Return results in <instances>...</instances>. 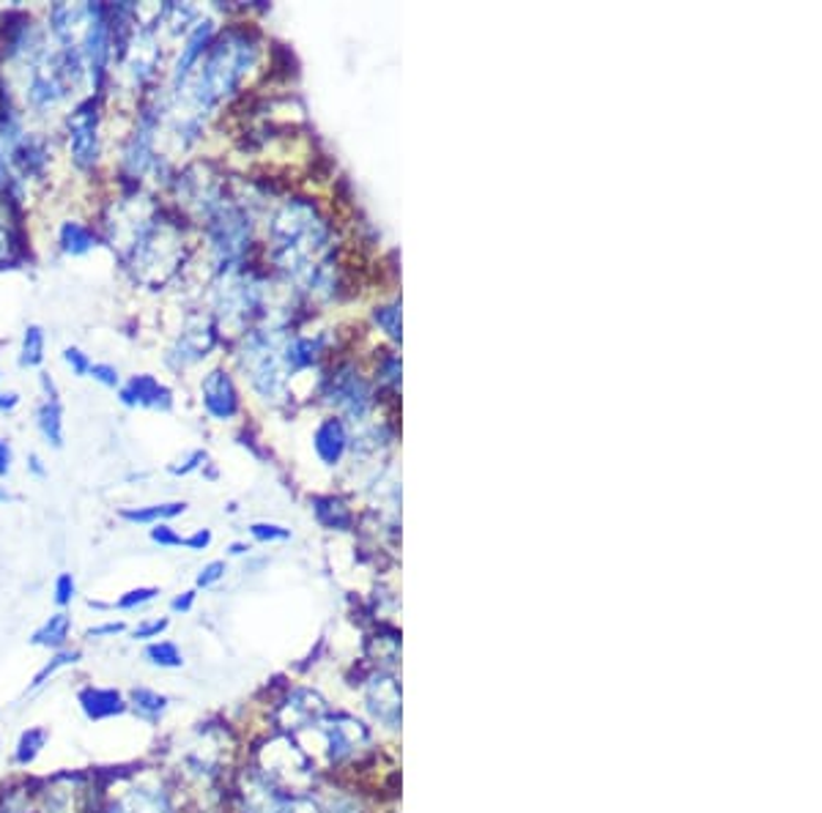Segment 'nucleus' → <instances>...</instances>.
<instances>
[{"instance_id": "40", "label": "nucleus", "mask_w": 822, "mask_h": 813, "mask_svg": "<svg viewBox=\"0 0 822 813\" xmlns=\"http://www.w3.org/2000/svg\"><path fill=\"white\" fill-rule=\"evenodd\" d=\"M378 326H384V332L389 334L393 340H400V310L398 308H378L373 313Z\"/></svg>"}, {"instance_id": "6", "label": "nucleus", "mask_w": 822, "mask_h": 813, "mask_svg": "<svg viewBox=\"0 0 822 813\" xmlns=\"http://www.w3.org/2000/svg\"><path fill=\"white\" fill-rule=\"evenodd\" d=\"M80 55H83L85 74H89L91 94L102 96L105 94V85L111 83L113 66L111 9H107V3H89L85 31L83 39H80Z\"/></svg>"}, {"instance_id": "4", "label": "nucleus", "mask_w": 822, "mask_h": 813, "mask_svg": "<svg viewBox=\"0 0 822 813\" xmlns=\"http://www.w3.org/2000/svg\"><path fill=\"white\" fill-rule=\"evenodd\" d=\"M204 233L215 256L217 271L228 274L241 263L252 241L250 215L236 200L220 198V204L204 217Z\"/></svg>"}, {"instance_id": "21", "label": "nucleus", "mask_w": 822, "mask_h": 813, "mask_svg": "<svg viewBox=\"0 0 822 813\" xmlns=\"http://www.w3.org/2000/svg\"><path fill=\"white\" fill-rule=\"evenodd\" d=\"M0 813H48L39 798V781H14L0 789Z\"/></svg>"}, {"instance_id": "15", "label": "nucleus", "mask_w": 822, "mask_h": 813, "mask_svg": "<svg viewBox=\"0 0 822 813\" xmlns=\"http://www.w3.org/2000/svg\"><path fill=\"white\" fill-rule=\"evenodd\" d=\"M77 705L89 720H111L129 712L126 696L116 688H100V685H85L77 690Z\"/></svg>"}, {"instance_id": "14", "label": "nucleus", "mask_w": 822, "mask_h": 813, "mask_svg": "<svg viewBox=\"0 0 822 813\" xmlns=\"http://www.w3.org/2000/svg\"><path fill=\"white\" fill-rule=\"evenodd\" d=\"M118 403L124 408L168 414L174 408V389L165 386L159 378L141 373V376H129L126 384L118 386Z\"/></svg>"}, {"instance_id": "8", "label": "nucleus", "mask_w": 822, "mask_h": 813, "mask_svg": "<svg viewBox=\"0 0 822 813\" xmlns=\"http://www.w3.org/2000/svg\"><path fill=\"white\" fill-rule=\"evenodd\" d=\"M315 731L324 740V753L330 759V764H346L352 761L356 753L365 746H371V734H367L365 726L352 715H326Z\"/></svg>"}, {"instance_id": "30", "label": "nucleus", "mask_w": 822, "mask_h": 813, "mask_svg": "<svg viewBox=\"0 0 822 813\" xmlns=\"http://www.w3.org/2000/svg\"><path fill=\"white\" fill-rule=\"evenodd\" d=\"M170 627L168 616H152V619H141L135 627H129L132 642H157L165 630Z\"/></svg>"}, {"instance_id": "7", "label": "nucleus", "mask_w": 822, "mask_h": 813, "mask_svg": "<svg viewBox=\"0 0 822 813\" xmlns=\"http://www.w3.org/2000/svg\"><path fill=\"white\" fill-rule=\"evenodd\" d=\"M217 340H220V332H217L215 321L204 319V315H193V319H187V324L178 329L174 345L165 354V362L174 371H187V367L198 365L215 351Z\"/></svg>"}, {"instance_id": "5", "label": "nucleus", "mask_w": 822, "mask_h": 813, "mask_svg": "<svg viewBox=\"0 0 822 813\" xmlns=\"http://www.w3.org/2000/svg\"><path fill=\"white\" fill-rule=\"evenodd\" d=\"M63 135H66L69 163L80 173H96L102 165V96H85L63 115Z\"/></svg>"}, {"instance_id": "32", "label": "nucleus", "mask_w": 822, "mask_h": 813, "mask_svg": "<svg viewBox=\"0 0 822 813\" xmlns=\"http://www.w3.org/2000/svg\"><path fill=\"white\" fill-rule=\"evenodd\" d=\"M206 449H189L187 455H181V458H176L174 463H168V475L170 477H189L193 471L204 469L206 466Z\"/></svg>"}, {"instance_id": "19", "label": "nucleus", "mask_w": 822, "mask_h": 813, "mask_svg": "<svg viewBox=\"0 0 822 813\" xmlns=\"http://www.w3.org/2000/svg\"><path fill=\"white\" fill-rule=\"evenodd\" d=\"M126 707H129V712L135 715L137 720H143L146 726H159V720L168 715L170 699L165 694H159V690L137 685V688H132L129 694H126Z\"/></svg>"}, {"instance_id": "44", "label": "nucleus", "mask_w": 822, "mask_h": 813, "mask_svg": "<svg viewBox=\"0 0 822 813\" xmlns=\"http://www.w3.org/2000/svg\"><path fill=\"white\" fill-rule=\"evenodd\" d=\"M25 469H28V475L37 477V480H48V477H50L48 463H44V458L39 452H28Z\"/></svg>"}, {"instance_id": "18", "label": "nucleus", "mask_w": 822, "mask_h": 813, "mask_svg": "<svg viewBox=\"0 0 822 813\" xmlns=\"http://www.w3.org/2000/svg\"><path fill=\"white\" fill-rule=\"evenodd\" d=\"M346 447H348V434L341 417H326L324 423L315 428L313 449L324 466L341 463L343 455H346Z\"/></svg>"}, {"instance_id": "25", "label": "nucleus", "mask_w": 822, "mask_h": 813, "mask_svg": "<svg viewBox=\"0 0 822 813\" xmlns=\"http://www.w3.org/2000/svg\"><path fill=\"white\" fill-rule=\"evenodd\" d=\"M80 660H83V649H77V647H66V649L53 652V657H50V660L44 663V666L39 668L37 674H33L31 685H28V694H37V690H42L44 685H48L50 679L55 677V674H61L63 668L77 666Z\"/></svg>"}, {"instance_id": "27", "label": "nucleus", "mask_w": 822, "mask_h": 813, "mask_svg": "<svg viewBox=\"0 0 822 813\" xmlns=\"http://www.w3.org/2000/svg\"><path fill=\"white\" fill-rule=\"evenodd\" d=\"M313 512L321 527L326 529H341L343 532V529L352 527V510L341 499H335V496H315Z\"/></svg>"}, {"instance_id": "13", "label": "nucleus", "mask_w": 822, "mask_h": 813, "mask_svg": "<svg viewBox=\"0 0 822 813\" xmlns=\"http://www.w3.org/2000/svg\"><path fill=\"white\" fill-rule=\"evenodd\" d=\"M326 400L337 408L341 414H346L348 419H365L371 411V389H367L365 378L352 367H341V371L332 373L330 389H326Z\"/></svg>"}, {"instance_id": "10", "label": "nucleus", "mask_w": 822, "mask_h": 813, "mask_svg": "<svg viewBox=\"0 0 822 813\" xmlns=\"http://www.w3.org/2000/svg\"><path fill=\"white\" fill-rule=\"evenodd\" d=\"M326 715H330V707H326V701L321 699L315 690L294 688L278 701L274 723H278V729L283 731V734L299 737L302 731L315 729Z\"/></svg>"}, {"instance_id": "49", "label": "nucleus", "mask_w": 822, "mask_h": 813, "mask_svg": "<svg viewBox=\"0 0 822 813\" xmlns=\"http://www.w3.org/2000/svg\"><path fill=\"white\" fill-rule=\"evenodd\" d=\"M11 499H14V496H11V490L6 486H0V504H9Z\"/></svg>"}, {"instance_id": "33", "label": "nucleus", "mask_w": 822, "mask_h": 813, "mask_svg": "<svg viewBox=\"0 0 822 813\" xmlns=\"http://www.w3.org/2000/svg\"><path fill=\"white\" fill-rule=\"evenodd\" d=\"M61 359H63V365L72 371L74 378H89L91 365H94V359H91V356L85 354L83 348H77V345H66V348H63V354H61Z\"/></svg>"}, {"instance_id": "48", "label": "nucleus", "mask_w": 822, "mask_h": 813, "mask_svg": "<svg viewBox=\"0 0 822 813\" xmlns=\"http://www.w3.org/2000/svg\"><path fill=\"white\" fill-rule=\"evenodd\" d=\"M247 551H250V545H247V542H233V545L228 548V553H231V556H244Z\"/></svg>"}, {"instance_id": "47", "label": "nucleus", "mask_w": 822, "mask_h": 813, "mask_svg": "<svg viewBox=\"0 0 822 813\" xmlns=\"http://www.w3.org/2000/svg\"><path fill=\"white\" fill-rule=\"evenodd\" d=\"M20 403H22V397H20V392H14V389H0V414H9V411H14V408L17 406H20Z\"/></svg>"}, {"instance_id": "1", "label": "nucleus", "mask_w": 822, "mask_h": 813, "mask_svg": "<svg viewBox=\"0 0 822 813\" xmlns=\"http://www.w3.org/2000/svg\"><path fill=\"white\" fill-rule=\"evenodd\" d=\"M258 55H261V42L252 28L228 25L226 31H217L215 42L200 58L198 69L176 102H187L193 107L189 115L200 118L241 88L244 77L258 63Z\"/></svg>"}, {"instance_id": "29", "label": "nucleus", "mask_w": 822, "mask_h": 813, "mask_svg": "<svg viewBox=\"0 0 822 813\" xmlns=\"http://www.w3.org/2000/svg\"><path fill=\"white\" fill-rule=\"evenodd\" d=\"M159 595H163V592H159V586H137V590L124 592V595H121L116 603H111V608L129 614V611H137V608H146V605H152Z\"/></svg>"}, {"instance_id": "38", "label": "nucleus", "mask_w": 822, "mask_h": 813, "mask_svg": "<svg viewBox=\"0 0 822 813\" xmlns=\"http://www.w3.org/2000/svg\"><path fill=\"white\" fill-rule=\"evenodd\" d=\"M250 534H252V540H258V542H283V540H291V529L278 527V523H252Z\"/></svg>"}, {"instance_id": "12", "label": "nucleus", "mask_w": 822, "mask_h": 813, "mask_svg": "<svg viewBox=\"0 0 822 813\" xmlns=\"http://www.w3.org/2000/svg\"><path fill=\"white\" fill-rule=\"evenodd\" d=\"M200 406L215 423H231L239 414L241 397L226 367H215L200 378Z\"/></svg>"}, {"instance_id": "16", "label": "nucleus", "mask_w": 822, "mask_h": 813, "mask_svg": "<svg viewBox=\"0 0 822 813\" xmlns=\"http://www.w3.org/2000/svg\"><path fill=\"white\" fill-rule=\"evenodd\" d=\"M367 709H371V715L376 720H382V723L387 726H398L400 720V690H398V682H395L393 677H387V674H378V677L371 679V685H367Z\"/></svg>"}, {"instance_id": "39", "label": "nucleus", "mask_w": 822, "mask_h": 813, "mask_svg": "<svg viewBox=\"0 0 822 813\" xmlns=\"http://www.w3.org/2000/svg\"><path fill=\"white\" fill-rule=\"evenodd\" d=\"M148 538H152L154 545L159 548H181L184 545V538L181 534L176 532L170 523H157V527L148 529Z\"/></svg>"}, {"instance_id": "41", "label": "nucleus", "mask_w": 822, "mask_h": 813, "mask_svg": "<svg viewBox=\"0 0 822 813\" xmlns=\"http://www.w3.org/2000/svg\"><path fill=\"white\" fill-rule=\"evenodd\" d=\"M211 540H215V534H211V529H195L189 538H184V548L193 553H200V551H209Z\"/></svg>"}, {"instance_id": "37", "label": "nucleus", "mask_w": 822, "mask_h": 813, "mask_svg": "<svg viewBox=\"0 0 822 813\" xmlns=\"http://www.w3.org/2000/svg\"><path fill=\"white\" fill-rule=\"evenodd\" d=\"M89 378H94L96 384L105 386V389H118L124 381H121V373L116 365H111V362H94L89 371Z\"/></svg>"}, {"instance_id": "17", "label": "nucleus", "mask_w": 822, "mask_h": 813, "mask_svg": "<svg viewBox=\"0 0 822 813\" xmlns=\"http://www.w3.org/2000/svg\"><path fill=\"white\" fill-rule=\"evenodd\" d=\"M55 239H59V250L63 252V256L83 258L100 247L102 236H100V230L91 228L85 219L69 217L59 225V236H55Z\"/></svg>"}, {"instance_id": "23", "label": "nucleus", "mask_w": 822, "mask_h": 813, "mask_svg": "<svg viewBox=\"0 0 822 813\" xmlns=\"http://www.w3.org/2000/svg\"><path fill=\"white\" fill-rule=\"evenodd\" d=\"M33 423H37L39 436L44 438V444L53 449H63V441H66V434H63V406L61 400H44L37 406V414H33Z\"/></svg>"}, {"instance_id": "42", "label": "nucleus", "mask_w": 822, "mask_h": 813, "mask_svg": "<svg viewBox=\"0 0 822 813\" xmlns=\"http://www.w3.org/2000/svg\"><path fill=\"white\" fill-rule=\"evenodd\" d=\"M195 600H198V590H189V592H181V595H176L174 600H170V614H189L195 605Z\"/></svg>"}, {"instance_id": "20", "label": "nucleus", "mask_w": 822, "mask_h": 813, "mask_svg": "<svg viewBox=\"0 0 822 813\" xmlns=\"http://www.w3.org/2000/svg\"><path fill=\"white\" fill-rule=\"evenodd\" d=\"M187 512V501H159V504L146 507H121L118 518L132 527H157V523H170Z\"/></svg>"}, {"instance_id": "28", "label": "nucleus", "mask_w": 822, "mask_h": 813, "mask_svg": "<svg viewBox=\"0 0 822 813\" xmlns=\"http://www.w3.org/2000/svg\"><path fill=\"white\" fill-rule=\"evenodd\" d=\"M143 660H146L152 668L176 671V668H184V652L178 649L176 642L157 638V642H148L146 647H143Z\"/></svg>"}, {"instance_id": "24", "label": "nucleus", "mask_w": 822, "mask_h": 813, "mask_svg": "<svg viewBox=\"0 0 822 813\" xmlns=\"http://www.w3.org/2000/svg\"><path fill=\"white\" fill-rule=\"evenodd\" d=\"M44 356H48V332L39 324H28L25 332H22L17 365L22 371H37V367L44 365Z\"/></svg>"}, {"instance_id": "46", "label": "nucleus", "mask_w": 822, "mask_h": 813, "mask_svg": "<svg viewBox=\"0 0 822 813\" xmlns=\"http://www.w3.org/2000/svg\"><path fill=\"white\" fill-rule=\"evenodd\" d=\"M11 463H14V449L6 438H0V480L11 475Z\"/></svg>"}, {"instance_id": "2", "label": "nucleus", "mask_w": 822, "mask_h": 813, "mask_svg": "<svg viewBox=\"0 0 822 813\" xmlns=\"http://www.w3.org/2000/svg\"><path fill=\"white\" fill-rule=\"evenodd\" d=\"M96 813H181V803L170 775L159 770L126 772L116 786H102Z\"/></svg>"}, {"instance_id": "45", "label": "nucleus", "mask_w": 822, "mask_h": 813, "mask_svg": "<svg viewBox=\"0 0 822 813\" xmlns=\"http://www.w3.org/2000/svg\"><path fill=\"white\" fill-rule=\"evenodd\" d=\"M39 389H42V397L44 400H61V392H59V384H55V378L50 376V373H39Z\"/></svg>"}, {"instance_id": "9", "label": "nucleus", "mask_w": 822, "mask_h": 813, "mask_svg": "<svg viewBox=\"0 0 822 813\" xmlns=\"http://www.w3.org/2000/svg\"><path fill=\"white\" fill-rule=\"evenodd\" d=\"M215 37H217L215 17H200V20L189 28V33L184 37L181 50H178L174 66H170V77H168L170 102H176L178 96H181L184 85L189 83V77H193V72L198 69L200 58L206 55L209 44L215 42Z\"/></svg>"}, {"instance_id": "43", "label": "nucleus", "mask_w": 822, "mask_h": 813, "mask_svg": "<svg viewBox=\"0 0 822 813\" xmlns=\"http://www.w3.org/2000/svg\"><path fill=\"white\" fill-rule=\"evenodd\" d=\"M278 813H319V811H315L313 800L310 798H289L280 805Z\"/></svg>"}, {"instance_id": "3", "label": "nucleus", "mask_w": 822, "mask_h": 813, "mask_svg": "<svg viewBox=\"0 0 822 813\" xmlns=\"http://www.w3.org/2000/svg\"><path fill=\"white\" fill-rule=\"evenodd\" d=\"M256 767L272 786H278L283 794L291 798H308L315 786V764L310 753L299 748L296 737L280 734L274 740H267V746L258 751Z\"/></svg>"}, {"instance_id": "11", "label": "nucleus", "mask_w": 822, "mask_h": 813, "mask_svg": "<svg viewBox=\"0 0 822 813\" xmlns=\"http://www.w3.org/2000/svg\"><path fill=\"white\" fill-rule=\"evenodd\" d=\"M6 163L20 184L44 181L53 165V143L44 132H25V137L6 154Z\"/></svg>"}, {"instance_id": "34", "label": "nucleus", "mask_w": 822, "mask_h": 813, "mask_svg": "<svg viewBox=\"0 0 822 813\" xmlns=\"http://www.w3.org/2000/svg\"><path fill=\"white\" fill-rule=\"evenodd\" d=\"M77 597V581H74L72 573H61L53 584V600L61 611H66L69 605L74 603Z\"/></svg>"}, {"instance_id": "22", "label": "nucleus", "mask_w": 822, "mask_h": 813, "mask_svg": "<svg viewBox=\"0 0 822 813\" xmlns=\"http://www.w3.org/2000/svg\"><path fill=\"white\" fill-rule=\"evenodd\" d=\"M69 636H72V616H69L66 611H55V614H50L48 619L31 633L28 644L39 649L59 652L69 647Z\"/></svg>"}, {"instance_id": "36", "label": "nucleus", "mask_w": 822, "mask_h": 813, "mask_svg": "<svg viewBox=\"0 0 822 813\" xmlns=\"http://www.w3.org/2000/svg\"><path fill=\"white\" fill-rule=\"evenodd\" d=\"M124 633H129V625H126V622L107 619L100 622V625H91L89 630H85V638H89V642H105V638L124 636Z\"/></svg>"}, {"instance_id": "50", "label": "nucleus", "mask_w": 822, "mask_h": 813, "mask_svg": "<svg viewBox=\"0 0 822 813\" xmlns=\"http://www.w3.org/2000/svg\"><path fill=\"white\" fill-rule=\"evenodd\" d=\"M189 813H222V811H209V809H198V811H189Z\"/></svg>"}, {"instance_id": "26", "label": "nucleus", "mask_w": 822, "mask_h": 813, "mask_svg": "<svg viewBox=\"0 0 822 813\" xmlns=\"http://www.w3.org/2000/svg\"><path fill=\"white\" fill-rule=\"evenodd\" d=\"M48 742H50V729H44V726H31V729H25L20 737H17L14 764L17 767H31L33 761L42 757V751L48 748Z\"/></svg>"}, {"instance_id": "31", "label": "nucleus", "mask_w": 822, "mask_h": 813, "mask_svg": "<svg viewBox=\"0 0 822 813\" xmlns=\"http://www.w3.org/2000/svg\"><path fill=\"white\" fill-rule=\"evenodd\" d=\"M398 633L389 630L387 636H376L371 642V655L378 657V666H393V663H398Z\"/></svg>"}, {"instance_id": "35", "label": "nucleus", "mask_w": 822, "mask_h": 813, "mask_svg": "<svg viewBox=\"0 0 822 813\" xmlns=\"http://www.w3.org/2000/svg\"><path fill=\"white\" fill-rule=\"evenodd\" d=\"M228 573V564L226 562H209L204 564V567L198 570V575H195V590H211L215 584H220L222 579H226Z\"/></svg>"}]
</instances>
